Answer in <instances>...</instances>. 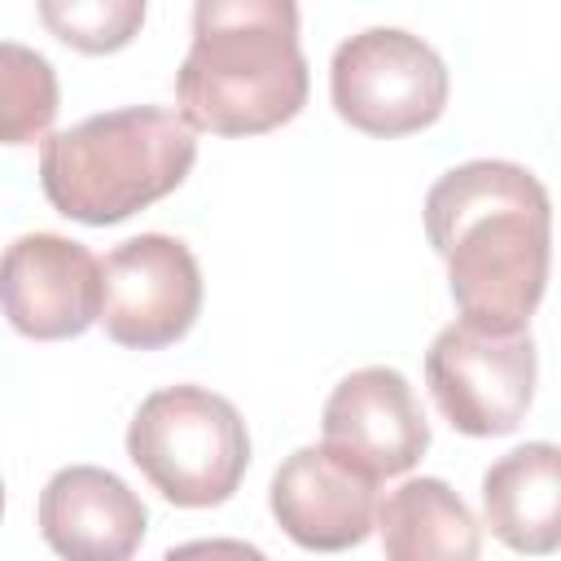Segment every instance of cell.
<instances>
[{
  "label": "cell",
  "instance_id": "6",
  "mask_svg": "<svg viewBox=\"0 0 561 561\" xmlns=\"http://www.w3.org/2000/svg\"><path fill=\"white\" fill-rule=\"evenodd\" d=\"M535 337L482 333L465 320L447 324L425 351V386L451 430L469 438L513 434L535 399Z\"/></svg>",
  "mask_w": 561,
  "mask_h": 561
},
{
  "label": "cell",
  "instance_id": "4",
  "mask_svg": "<svg viewBox=\"0 0 561 561\" xmlns=\"http://www.w3.org/2000/svg\"><path fill=\"white\" fill-rule=\"evenodd\" d=\"M127 456L175 508H215L237 495L250 469V434L224 394L162 386L140 399L127 425Z\"/></svg>",
  "mask_w": 561,
  "mask_h": 561
},
{
  "label": "cell",
  "instance_id": "16",
  "mask_svg": "<svg viewBox=\"0 0 561 561\" xmlns=\"http://www.w3.org/2000/svg\"><path fill=\"white\" fill-rule=\"evenodd\" d=\"M162 561H272V557L245 539H193L171 548Z\"/></svg>",
  "mask_w": 561,
  "mask_h": 561
},
{
  "label": "cell",
  "instance_id": "17",
  "mask_svg": "<svg viewBox=\"0 0 561 561\" xmlns=\"http://www.w3.org/2000/svg\"><path fill=\"white\" fill-rule=\"evenodd\" d=\"M0 513H4V482H0Z\"/></svg>",
  "mask_w": 561,
  "mask_h": 561
},
{
  "label": "cell",
  "instance_id": "14",
  "mask_svg": "<svg viewBox=\"0 0 561 561\" xmlns=\"http://www.w3.org/2000/svg\"><path fill=\"white\" fill-rule=\"evenodd\" d=\"M57 70L44 53L0 39V145H35L57 118Z\"/></svg>",
  "mask_w": 561,
  "mask_h": 561
},
{
  "label": "cell",
  "instance_id": "15",
  "mask_svg": "<svg viewBox=\"0 0 561 561\" xmlns=\"http://www.w3.org/2000/svg\"><path fill=\"white\" fill-rule=\"evenodd\" d=\"M39 22L79 53H118L145 26L140 0H44Z\"/></svg>",
  "mask_w": 561,
  "mask_h": 561
},
{
  "label": "cell",
  "instance_id": "3",
  "mask_svg": "<svg viewBox=\"0 0 561 561\" xmlns=\"http://www.w3.org/2000/svg\"><path fill=\"white\" fill-rule=\"evenodd\" d=\"M197 162L193 127L162 105L92 114L39 145V184L57 215L110 228L175 193Z\"/></svg>",
  "mask_w": 561,
  "mask_h": 561
},
{
  "label": "cell",
  "instance_id": "8",
  "mask_svg": "<svg viewBox=\"0 0 561 561\" xmlns=\"http://www.w3.org/2000/svg\"><path fill=\"white\" fill-rule=\"evenodd\" d=\"M0 311L31 342H66L101 320V259L57 232H26L0 254Z\"/></svg>",
  "mask_w": 561,
  "mask_h": 561
},
{
  "label": "cell",
  "instance_id": "7",
  "mask_svg": "<svg viewBox=\"0 0 561 561\" xmlns=\"http://www.w3.org/2000/svg\"><path fill=\"white\" fill-rule=\"evenodd\" d=\"M202 316V267L167 232H140L101 263V324L118 346L162 351Z\"/></svg>",
  "mask_w": 561,
  "mask_h": 561
},
{
  "label": "cell",
  "instance_id": "1",
  "mask_svg": "<svg viewBox=\"0 0 561 561\" xmlns=\"http://www.w3.org/2000/svg\"><path fill=\"white\" fill-rule=\"evenodd\" d=\"M425 237L447 263L465 324L522 333L548 289L552 206L535 171L473 158L443 171L425 193Z\"/></svg>",
  "mask_w": 561,
  "mask_h": 561
},
{
  "label": "cell",
  "instance_id": "2",
  "mask_svg": "<svg viewBox=\"0 0 561 561\" xmlns=\"http://www.w3.org/2000/svg\"><path fill=\"white\" fill-rule=\"evenodd\" d=\"M311 92L289 0H202L175 75L180 118L210 136H263L302 114Z\"/></svg>",
  "mask_w": 561,
  "mask_h": 561
},
{
  "label": "cell",
  "instance_id": "5",
  "mask_svg": "<svg viewBox=\"0 0 561 561\" xmlns=\"http://www.w3.org/2000/svg\"><path fill=\"white\" fill-rule=\"evenodd\" d=\"M447 66L412 31L368 26L337 44L329 96L342 123L364 136H412L447 110Z\"/></svg>",
  "mask_w": 561,
  "mask_h": 561
},
{
  "label": "cell",
  "instance_id": "12",
  "mask_svg": "<svg viewBox=\"0 0 561 561\" xmlns=\"http://www.w3.org/2000/svg\"><path fill=\"white\" fill-rule=\"evenodd\" d=\"M482 517L491 535L526 557L561 548V451L557 443H526L504 451L482 473Z\"/></svg>",
  "mask_w": 561,
  "mask_h": 561
},
{
  "label": "cell",
  "instance_id": "10",
  "mask_svg": "<svg viewBox=\"0 0 561 561\" xmlns=\"http://www.w3.org/2000/svg\"><path fill=\"white\" fill-rule=\"evenodd\" d=\"M267 504L298 548L346 552L359 548L377 526V478H368L324 443L298 447L272 473Z\"/></svg>",
  "mask_w": 561,
  "mask_h": 561
},
{
  "label": "cell",
  "instance_id": "11",
  "mask_svg": "<svg viewBox=\"0 0 561 561\" xmlns=\"http://www.w3.org/2000/svg\"><path fill=\"white\" fill-rule=\"evenodd\" d=\"M145 526L140 495L101 465H66L39 491V535L61 561H131Z\"/></svg>",
  "mask_w": 561,
  "mask_h": 561
},
{
  "label": "cell",
  "instance_id": "13",
  "mask_svg": "<svg viewBox=\"0 0 561 561\" xmlns=\"http://www.w3.org/2000/svg\"><path fill=\"white\" fill-rule=\"evenodd\" d=\"M386 561H482V526L443 478H408L377 504Z\"/></svg>",
  "mask_w": 561,
  "mask_h": 561
},
{
  "label": "cell",
  "instance_id": "9",
  "mask_svg": "<svg viewBox=\"0 0 561 561\" xmlns=\"http://www.w3.org/2000/svg\"><path fill=\"white\" fill-rule=\"evenodd\" d=\"M324 447L368 478L408 473L430 447V421L399 368L373 364L342 377L320 416Z\"/></svg>",
  "mask_w": 561,
  "mask_h": 561
}]
</instances>
